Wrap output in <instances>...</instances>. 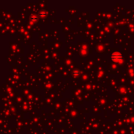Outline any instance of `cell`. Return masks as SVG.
<instances>
[{
	"mask_svg": "<svg viewBox=\"0 0 134 134\" xmlns=\"http://www.w3.org/2000/svg\"><path fill=\"white\" fill-rule=\"evenodd\" d=\"M122 56L121 54L118 53V52H114L113 54L111 56V59L113 60L114 62H118V61H120L122 59Z\"/></svg>",
	"mask_w": 134,
	"mask_h": 134,
	"instance_id": "1",
	"label": "cell"
}]
</instances>
